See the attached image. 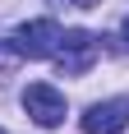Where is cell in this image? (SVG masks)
Masks as SVG:
<instances>
[{"label":"cell","instance_id":"6da1fadb","mask_svg":"<svg viewBox=\"0 0 129 134\" xmlns=\"http://www.w3.org/2000/svg\"><path fill=\"white\" fill-rule=\"evenodd\" d=\"M14 51L28 55V60H46V55H55V46H60V23L55 19H32V23L14 28Z\"/></svg>","mask_w":129,"mask_h":134},{"label":"cell","instance_id":"8992f818","mask_svg":"<svg viewBox=\"0 0 129 134\" xmlns=\"http://www.w3.org/2000/svg\"><path fill=\"white\" fill-rule=\"evenodd\" d=\"M125 42H129V19H125Z\"/></svg>","mask_w":129,"mask_h":134},{"label":"cell","instance_id":"52a82bcc","mask_svg":"<svg viewBox=\"0 0 129 134\" xmlns=\"http://www.w3.org/2000/svg\"><path fill=\"white\" fill-rule=\"evenodd\" d=\"M0 134H5V130H0Z\"/></svg>","mask_w":129,"mask_h":134},{"label":"cell","instance_id":"7a4b0ae2","mask_svg":"<svg viewBox=\"0 0 129 134\" xmlns=\"http://www.w3.org/2000/svg\"><path fill=\"white\" fill-rule=\"evenodd\" d=\"M51 60L64 69V74H88L92 60H97V37H92V32H83V28L60 32V46H55Z\"/></svg>","mask_w":129,"mask_h":134},{"label":"cell","instance_id":"3957f363","mask_svg":"<svg viewBox=\"0 0 129 134\" xmlns=\"http://www.w3.org/2000/svg\"><path fill=\"white\" fill-rule=\"evenodd\" d=\"M23 111L42 125V130H55V125L64 120V93H55L51 83H28L23 88Z\"/></svg>","mask_w":129,"mask_h":134},{"label":"cell","instance_id":"277c9868","mask_svg":"<svg viewBox=\"0 0 129 134\" xmlns=\"http://www.w3.org/2000/svg\"><path fill=\"white\" fill-rule=\"evenodd\" d=\"M120 130H129V97L92 102L83 111V134H120Z\"/></svg>","mask_w":129,"mask_h":134},{"label":"cell","instance_id":"5b68a950","mask_svg":"<svg viewBox=\"0 0 129 134\" xmlns=\"http://www.w3.org/2000/svg\"><path fill=\"white\" fill-rule=\"evenodd\" d=\"M74 5H78V9H92V5H97V0H74Z\"/></svg>","mask_w":129,"mask_h":134}]
</instances>
